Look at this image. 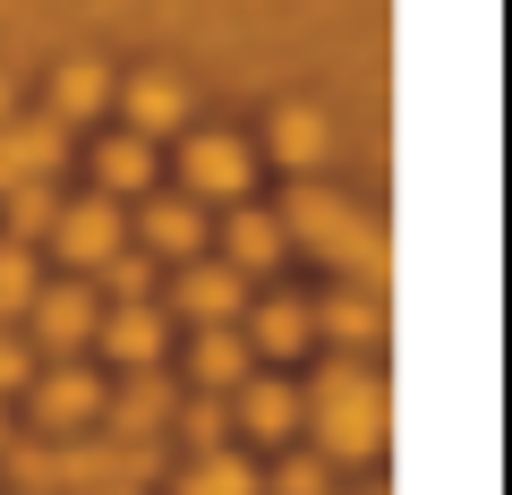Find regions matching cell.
I'll return each instance as SVG.
<instances>
[{
    "instance_id": "1",
    "label": "cell",
    "mask_w": 512,
    "mask_h": 495,
    "mask_svg": "<svg viewBox=\"0 0 512 495\" xmlns=\"http://www.w3.org/2000/svg\"><path fill=\"white\" fill-rule=\"evenodd\" d=\"M282 239H308L316 257L342 265L350 282H384V274H393L384 231L350 197H333V188H316V180H291V197H282Z\"/></svg>"
},
{
    "instance_id": "2",
    "label": "cell",
    "mask_w": 512,
    "mask_h": 495,
    "mask_svg": "<svg viewBox=\"0 0 512 495\" xmlns=\"http://www.w3.org/2000/svg\"><path fill=\"white\" fill-rule=\"evenodd\" d=\"M308 419H316V444H325L333 461H367L384 444V385L359 359H333V367H316Z\"/></svg>"
},
{
    "instance_id": "3",
    "label": "cell",
    "mask_w": 512,
    "mask_h": 495,
    "mask_svg": "<svg viewBox=\"0 0 512 495\" xmlns=\"http://www.w3.org/2000/svg\"><path fill=\"white\" fill-rule=\"evenodd\" d=\"M9 453V478L35 495L52 487H137V478L154 470L146 436H120V444H86V453H43V444H0Z\"/></svg>"
},
{
    "instance_id": "4",
    "label": "cell",
    "mask_w": 512,
    "mask_h": 495,
    "mask_svg": "<svg viewBox=\"0 0 512 495\" xmlns=\"http://www.w3.org/2000/svg\"><path fill=\"white\" fill-rule=\"evenodd\" d=\"M52 248H60V257H69V265H103L111 248H128L120 197H103V188H94V197L60 205V214H52Z\"/></svg>"
},
{
    "instance_id": "5",
    "label": "cell",
    "mask_w": 512,
    "mask_h": 495,
    "mask_svg": "<svg viewBox=\"0 0 512 495\" xmlns=\"http://www.w3.org/2000/svg\"><path fill=\"white\" fill-rule=\"evenodd\" d=\"M60 154H69V129H60L52 111H35V120H0V188L18 180H43V171H60Z\"/></svg>"
},
{
    "instance_id": "6",
    "label": "cell",
    "mask_w": 512,
    "mask_h": 495,
    "mask_svg": "<svg viewBox=\"0 0 512 495\" xmlns=\"http://www.w3.org/2000/svg\"><path fill=\"white\" fill-rule=\"evenodd\" d=\"M171 299H180V316H197V325H231V316L248 308V274H239V265H197V257H180Z\"/></svg>"
},
{
    "instance_id": "7",
    "label": "cell",
    "mask_w": 512,
    "mask_h": 495,
    "mask_svg": "<svg viewBox=\"0 0 512 495\" xmlns=\"http://www.w3.org/2000/svg\"><path fill=\"white\" fill-rule=\"evenodd\" d=\"M26 316H35V342L69 359V350L94 342V316H103V308H94L86 282H60V291H35V299H26Z\"/></svg>"
},
{
    "instance_id": "8",
    "label": "cell",
    "mask_w": 512,
    "mask_h": 495,
    "mask_svg": "<svg viewBox=\"0 0 512 495\" xmlns=\"http://www.w3.org/2000/svg\"><path fill=\"white\" fill-rule=\"evenodd\" d=\"M248 171H256V154L239 137H188V154H180L188 197H248Z\"/></svg>"
},
{
    "instance_id": "9",
    "label": "cell",
    "mask_w": 512,
    "mask_h": 495,
    "mask_svg": "<svg viewBox=\"0 0 512 495\" xmlns=\"http://www.w3.org/2000/svg\"><path fill=\"white\" fill-rule=\"evenodd\" d=\"M26 393H35L43 427H86L103 410V376L94 367H43V376H26Z\"/></svg>"
},
{
    "instance_id": "10",
    "label": "cell",
    "mask_w": 512,
    "mask_h": 495,
    "mask_svg": "<svg viewBox=\"0 0 512 495\" xmlns=\"http://www.w3.org/2000/svg\"><path fill=\"white\" fill-rule=\"evenodd\" d=\"M120 111H128V129H137V137H171L188 120V86L163 77V69H146V77H128V86H120Z\"/></svg>"
},
{
    "instance_id": "11",
    "label": "cell",
    "mask_w": 512,
    "mask_h": 495,
    "mask_svg": "<svg viewBox=\"0 0 512 495\" xmlns=\"http://www.w3.org/2000/svg\"><path fill=\"white\" fill-rule=\"evenodd\" d=\"M231 410H239V427L265 436V444H282V436L299 427V393L274 385V376H239V385H231Z\"/></svg>"
},
{
    "instance_id": "12",
    "label": "cell",
    "mask_w": 512,
    "mask_h": 495,
    "mask_svg": "<svg viewBox=\"0 0 512 495\" xmlns=\"http://www.w3.org/2000/svg\"><path fill=\"white\" fill-rule=\"evenodd\" d=\"M94 333H103V350H111V359H128V367H154V359H163V316H154L146 299H120L111 316H94Z\"/></svg>"
},
{
    "instance_id": "13",
    "label": "cell",
    "mask_w": 512,
    "mask_h": 495,
    "mask_svg": "<svg viewBox=\"0 0 512 495\" xmlns=\"http://www.w3.org/2000/svg\"><path fill=\"white\" fill-rule=\"evenodd\" d=\"M248 342L265 350V359H299V350L316 342V308L308 299H265V308H248Z\"/></svg>"
},
{
    "instance_id": "14",
    "label": "cell",
    "mask_w": 512,
    "mask_h": 495,
    "mask_svg": "<svg viewBox=\"0 0 512 495\" xmlns=\"http://www.w3.org/2000/svg\"><path fill=\"white\" fill-rule=\"evenodd\" d=\"M137 231H146V248H154V257H171V265L205 248V214L188 197H146V222H137Z\"/></svg>"
},
{
    "instance_id": "15",
    "label": "cell",
    "mask_w": 512,
    "mask_h": 495,
    "mask_svg": "<svg viewBox=\"0 0 512 495\" xmlns=\"http://www.w3.org/2000/svg\"><path fill=\"white\" fill-rule=\"evenodd\" d=\"M325 146H333V129H325V111H316V103H282L274 111V163L316 171V163H325Z\"/></svg>"
},
{
    "instance_id": "16",
    "label": "cell",
    "mask_w": 512,
    "mask_h": 495,
    "mask_svg": "<svg viewBox=\"0 0 512 495\" xmlns=\"http://www.w3.org/2000/svg\"><path fill=\"white\" fill-rule=\"evenodd\" d=\"M94 180H103V197H137V188L154 180V146L137 129L103 137V146H94Z\"/></svg>"
},
{
    "instance_id": "17",
    "label": "cell",
    "mask_w": 512,
    "mask_h": 495,
    "mask_svg": "<svg viewBox=\"0 0 512 495\" xmlns=\"http://www.w3.org/2000/svg\"><path fill=\"white\" fill-rule=\"evenodd\" d=\"M222 248H231L239 274H265V265H282V248H291V239H282V214H248V205H239L231 231H222Z\"/></svg>"
},
{
    "instance_id": "18",
    "label": "cell",
    "mask_w": 512,
    "mask_h": 495,
    "mask_svg": "<svg viewBox=\"0 0 512 495\" xmlns=\"http://www.w3.org/2000/svg\"><path fill=\"white\" fill-rule=\"evenodd\" d=\"M103 103H111V69H94V60H69V69L52 77V120H60V129L94 120Z\"/></svg>"
},
{
    "instance_id": "19",
    "label": "cell",
    "mask_w": 512,
    "mask_h": 495,
    "mask_svg": "<svg viewBox=\"0 0 512 495\" xmlns=\"http://www.w3.org/2000/svg\"><path fill=\"white\" fill-rule=\"evenodd\" d=\"M180 410V393L163 385V376H146L137 367V385H120V402H111V419H120V436H154V427Z\"/></svg>"
},
{
    "instance_id": "20",
    "label": "cell",
    "mask_w": 512,
    "mask_h": 495,
    "mask_svg": "<svg viewBox=\"0 0 512 495\" xmlns=\"http://www.w3.org/2000/svg\"><path fill=\"white\" fill-rule=\"evenodd\" d=\"M188 367H197V385H205V393H231L239 376H248V342H239L231 325H205V333H197V359H188Z\"/></svg>"
},
{
    "instance_id": "21",
    "label": "cell",
    "mask_w": 512,
    "mask_h": 495,
    "mask_svg": "<svg viewBox=\"0 0 512 495\" xmlns=\"http://www.w3.org/2000/svg\"><path fill=\"white\" fill-rule=\"evenodd\" d=\"M0 197H9V239H26V248H35V239H52V214H60V188H52V171H43V180L0 188Z\"/></svg>"
},
{
    "instance_id": "22",
    "label": "cell",
    "mask_w": 512,
    "mask_h": 495,
    "mask_svg": "<svg viewBox=\"0 0 512 495\" xmlns=\"http://www.w3.org/2000/svg\"><path fill=\"white\" fill-rule=\"evenodd\" d=\"M316 325H325L333 342H376V333H384V308L367 299V282H350V291H333L325 308H316Z\"/></svg>"
},
{
    "instance_id": "23",
    "label": "cell",
    "mask_w": 512,
    "mask_h": 495,
    "mask_svg": "<svg viewBox=\"0 0 512 495\" xmlns=\"http://www.w3.org/2000/svg\"><path fill=\"white\" fill-rule=\"evenodd\" d=\"M180 495H256V470L214 444V453H197V461L180 470Z\"/></svg>"
},
{
    "instance_id": "24",
    "label": "cell",
    "mask_w": 512,
    "mask_h": 495,
    "mask_svg": "<svg viewBox=\"0 0 512 495\" xmlns=\"http://www.w3.org/2000/svg\"><path fill=\"white\" fill-rule=\"evenodd\" d=\"M43 291V274H35V248L26 239H0V316H26V299Z\"/></svg>"
},
{
    "instance_id": "25",
    "label": "cell",
    "mask_w": 512,
    "mask_h": 495,
    "mask_svg": "<svg viewBox=\"0 0 512 495\" xmlns=\"http://www.w3.org/2000/svg\"><path fill=\"white\" fill-rule=\"evenodd\" d=\"M103 274H111V291H120V299H146L154 291V257H146V248H111Z\"/></svg>"
},
{
    "instance_id": "26",
    "label": "cell",
    "mask_w": 512,
    "mask_h": 495,
    "mask_svg": "<svg viewBox=\"0 0 512 495\" xmlns=\"http://www.w3.org/2000/svg\"><path fill=\"white\" fill-rule=\"evenodd\" d=\"M188 444H197V453H214V444H222V402H214V393L188 402Z\"/></svg>"
},
{
    "instance_id": "27",
    "label": "cell",
    "mask_w": 512,
    "mask_h": 495,
    "mask_svg": "<svg viewBox=\"0 0 512 495\" xmlns=\"http://www.w3.org/2000/svg\"><path fill=\"white\" fill-rule=\"evenodd\" d=\"M26 376H35V350H26L18 333H0V393H18Z\"/></svg>"
},
{
    "instance_id": "28",
    "label": "cell",
    "mask_w": 512,
    "mask_h": 495,
    "mask_svg": "<svg viewBox=\"0 0 512 495\" xmlns=\"http://www.w3.org/2000/svg\"><path fill=\"white\" fill-rule=\"evenodd\" d=\"M282 495H325V461H308V453H299L291 470H282Z\"/></svg>"
},
{
    "instance_id": "29",
    "label": "cell",
    "mask_w": 512,
    "mask_h": 495,
    "mask_svg": "<svg viewBox=\"0 0 512 495\" xmlns=\"http://www.w3.org/2000/svg\"><path fill=\"white\" fill-rule=\"evenodd\" d=\"M9 103H18V94H9V77H0V120H9Z\"/></svg>"
},
{
    "instance_id": "30",
    "label": "cell",
    "mask_w": 512,
    "mask_h": 495,
    "mask_svg": "<svg viewBox=\"0 0 512 495\" xmlns=\"http://www.w3.org/2000/svg\"><path fill=\"white\" fill-rule=\"evenodd\" d=\"M86 495H137V487H86Z\"/></svg>"
},
{
    "instance_id": "31",
    "label": "cell",
    "mask_w": 512,
    "mask_h": 495,
    "mask_svg": "<svg viewBox=\"0 0 512 495\" xmlns=\"http://www.w3.org/2000/svg\"><path fill=\"white\" fill-rule=\"evenodd\" d=\"M0 444H9V419H0Z\"/></svg>"
}]
</instances>
